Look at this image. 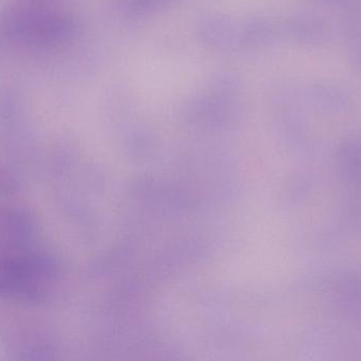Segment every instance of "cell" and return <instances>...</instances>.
<instances>
[{
  "label": "cell",
  "mask_w": 361,
  "mask_h": 361,
  "mask_svg": "<svg viewBox=\"0 0 361 361\" xmlns=\"http://www.w3.org/2000/svg\"><path fill=\"white\" fill-rule=\"evenodd\" d=\"M56 279V264L44 251L30 248L0 256V299L37 304Z\"/></svg>",
  "instance_id": "1"
},
{
  "label": "cell",
  "mask_w": 361,
  "mask_h": 361,
  "mask_svg": "<svg viewBox=\"0 0 361 361\" xmlns=\"http://www.w3.org/2000/svg\"><path fill=\"white\" fill-rule=\"evenodd\" d=\"M35 233V220L27 210L0 203V256L30 249Z\"/></svg>",
  "instance_id": "2"
},
{
  "label": "cell",
  "mask_w": 361,
  "mask_h": 361,
  "mask_svg": "<svg viewBox=\"0 0 361 361\" xmlns=\"http://www.w3.org/2000/svg\"><path fill=\"white\" fill-rule=\"evenodd\" d=\"M67 30V23L59 15L46 12L27 13L14 23V31L21 37L37 42L59 40Z\"/></svg>",
  "instance_id": "3"
},
{
  "label": "cell",
  "mask_w": 361,
  "mask_h": 361,
  "mask_svg": "<svg viewBox=\"0 0 361 361\" xmlns=\"http://www.w3.org/2000/svg\"><path fill=\"white\" fill-rule=\"evenodd\" d=\"M16 190V182L12 174L0 163V194H11Z\"/></svg>",
  "instance_id": "4"
}]
</instances>
